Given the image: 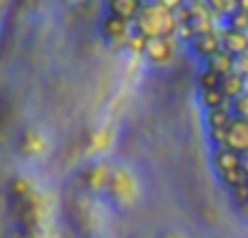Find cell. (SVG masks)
Segmentation results:
<instances>
[{
    "label": "cell",
    "instance_id": "cell-13",
    "mask_svg": "<svg viewBox=\"0 0 248 238\" xmlns=\"http://www.w3.org/2000/svg\"><path fill=\"white\" fill-rule=\"evenodd\" d=\"M220 83H222V77L205 68L198 77V90H220Z\"/></svg>",
    "mask_w": 248,
    "mask_h": 238
},
{
    "label": "cell",
    "instance_id": "cell-5",
    "mask_svg": "<svg viewBox=\"0 0 248 238\" xmlns=\"http://www.w3.org/2000/svg\"><path fill=\"white\" fill-rule=\"evenodd\" d=\"M192 51L196 57H201L202 61H207L211 55H216L218 51H222V39H220V31H209V33H201L196 37L189 39Z\"/></svg>",
    "mask_w": 248,
    "mask_h": 238
},
{
    "label": "cell",
    "instance_id": "cell-15",
    "mask_svg": "<svg viewBox=\"0 0 248 238\" xmlns=\"http://www.w3.org/2000/svg\"><path fill=\"white\" fill-rule=\"evenodd\" d=\"M231 112L237 118H246L248 120V94H242L231 101Z\"/></svg>",
    "mask_w": 248,
    "mask_h": 238
},
{
    "label": "cell",
    "instance_id": "cell-11",
    "mask_svg": "<svg viewBox=\"0 0 248 238\" xmlns=\"http://www.w3.org/2000/svg\"><path fill=\"white\" fill-rule=\"evenodd\" d=\"M198 101H201V105L205 107V112L231 105V101L222 94V90H201L198 92Z\"/></svg>",
    "mask_w": 248,
    "mask_h": 238
},
{
    "label": "cell",
    "instance_id": "cell-2",
    "mask_svg": "<svg viewBox=\"0 0 248 238\" xmlns=\"http://www.w3.org/2000/svg\"><path fill=\"white\" fill-rule=\"evenodd\" d=\"M209 142L214 144V149H231L235 153H248V120L246 118L233 116L224 129L220 131H207Z\"/></svg>",
    "mask_w": 248,
    "mask_h": 238
},
{
    "label": "cell",
    "instance_id": "cell-8",
    "mask_svg": "<svg viewBox=\"0 0 248 238\" xmlns=\"http://www.w3.org/2000/svg\"><path fill=\"white\" fill-rule=\"evenodd\" d=\"M233 66H235V57H231L227 51H218L216 55H211L209 59L205 61V68L211 70V72H216V74H220V77L231 74Z\"/></svg>",
    "mask_w": 248,
    "mask_h": 238
},
{
    "label": "cell",
    "instance_id": "cell-6",
    "mask_svg": "<svg viewBox=\"0 0 248 238\" xmlns=\"http://www.w3.org/2000/svg\"><path fill=\"white\" fill-rule=\"evenodd\" d=\"M220 39H222V51H227L231 57H242L248 52V33L224 26L220 31Z\"/></svg>",
    "mask_w": 248,
    "mask_h": 238
},
{
    "label": "cell",
    "instance_id": "cell-16",
    "mask_svg": "<svg viewBox=\"0 0 248 238\" xmlns=\"http://www.w3.org/2000/svg\"><path fill=\"white\" fill-rule=\"evenodd\" d=\"M233 72L242 74V77H246L248 74V52L242 57H235V66H233Z\"/></svg>",
    "mask_w": 248,
    "mask_h": 238
},
{
    "label": "cell",
    "instance_id": "cell-3",
    "mask_svg": "<svg viewBox=\"0 0 248 238\" xmlns=\"http://www.w3.org/2000/svg\"><path fill=\"white\" fill-rule=\"evenodd\" d=\"M100 33H103V37L107 39L109 44H113V46H128L135 29H133L131 22L118 20V17H113V16H105L103 24H100Z\"/></svg>",
    "mask_w": 248,
    "mask_h": 238
},
{
    "label": "cell",
    "instance_id": "cell-17",
    "mask_svg": "<svg viewBox=\"0 0 248 238\" xmlns=\"http://www.w3.org/2000/svg\"><path fill=\"white\" fill-rule=\"evenodd\" d=\"M159 2H161L163 7H168L170 11H174V13L185 7V0H159Z\"/></svg>",
    "mask_w": 248,
    "mask_h": 238
},
{
    "label": "cell",
    "instance_id": "cell-19",
    "mask_svg": "<svg viewBox=\"0 0 248 238\" xmlns=\"http://www.w3.org/2000/svg\"><path fill=\"white\" fill-rule=\"evenodd\" d=\"M141 2H153V0H141Z\"/></svg>",
    "mask_w": 248,
    "mask_h": 238
},
{
    "label": "cell",
    "instance_id": "cell-18",
    "mask_svg": "<svg viewBox=\"0 0 248 238\" xmlns=\"http://www.w3.org/2000/svg\"><path fill=\"white\" fill-rule=\"evenodd\" d=\"M244 94H248V74L244 77Z\"/></svg>",
    "mask_w": 248,
    "mask_h": 238
},
{
    "label": "cell",
    "instance_id": "cell-9",
    "mask_svg": "<svg viewBox=\"0 0 248 238\" xmlns=\"http://www.w3.org/2000/svg\"><path fill=\"white\" fill-rule=\"evenodd\" d=\"M233 118V112H231V105L227 107H218V109H209L205 112V125H207V131H220L231 122Z\"/></svg>",
    "mask_w": 248,
    "mask_h": 238
},
{
    "label": "cell",
    "instance_id": "cell-10",
    "mask_svg": "<svg viewBox=\"0 0 248 238\" xmlns=\"http://www.w3.org/2000/svg\"><path fill=\"white\" fill-rule=\"evenodd\" d=\"M220 90H222V94L227 96L229 101L237 99V96L244 94V77H242V74H237V72L227 74V77H222Z\"/></svg>",
    "mask_w": 248,
    "mask_h": 238
},
{
    "label": "cell",
    "instance_id": "cell-14",
    "mask_svg": "<svg viewBox=\"0 0 248 238\" xmlns=\"http://www.w3.org/2000/svg\"><path fill=\"white\" fill-rule=\"evenodd\" d=\"M227 29L248 33V11H242V9H237V11L233 13L231 17H227Z\"/></svg>",
    "mask_w": 248,
    "mask_h": 238
},
{
    "label": "cell",
    "instance_id": "cell-12",
    "mask_svg": "<svg viewBox=\"0 0 248 238\" xmlns=\"http://www.w3.org/2000/svg\"><path fill=\"white\" fill-rule=\"evenodd\" d=\"M205 4L214 13V17H224V20L240 9V0H205Z\"/></svg>",
    "mask_w": 248,
    "mask_h": 238
},
{
    "label": "cell",
    "instance_id": "cell-4",
    "mask_svg": "<svg viewBox=\"0 0 248 238\" xmlns=\"http://www.w3.org/2000/svg\"><path fill=\"white\" fill-rule=\"evenodd\" d=\"M144 55L153 64L168 66L176 57V37H159V39H146Z\"/></svg>",
    "mask_w": 248,
    "mask_h": 238
},
{
    "label": "cell",
    "instance_id": "cell-7",
    "mask_svg": "<svg viewBox=\"0 0 248 238\" xmlns=\"http://www.w3.org/2000/svg\"><path fill=\"white\" fill-rule=\"evenodd\" d=\"M141 4H144L141 0H107V16H113L118 20L131 22L133 24Z\"/></svg>",
    "mask_w": 248,
    "mask_h": 238
},
{
    "label": "cell",
    "instance_id": "cell-1",
    "mask_svg": "<svg viewBox=\"0 0 248 238\" xmlns=\"http://www.w3.org/2000/svg\"><path fill=\"white\" fill-rule=\"evenodd\" d=\"M133 29L144 39H159V37H176L179 31V17L174 11L163 7L159 0L144 2L133 20Z\"/></svg>",
    "mask_w": 248,
    "mask_h": 238
}]
</instances>
